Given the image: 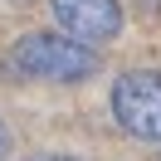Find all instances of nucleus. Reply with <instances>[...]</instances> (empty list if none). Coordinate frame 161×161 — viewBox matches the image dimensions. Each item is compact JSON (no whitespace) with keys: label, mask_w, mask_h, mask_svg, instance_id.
<instances>
[{"label":"nucleus","mask_w":161,"mask_h":161,"mask_svg":"<svg viewBox=\"0 0 161 161\" xmlns=\"http://www.w3.org/2000/svg\"><path fill=\"white\" fill-rule=\"evenodd\" d=\"M98 49L69 39V34H25L0 54V78H25V83H78L93 78Z\"/></svg>","instance_id":"f257e3e1"},{"label":"nucleus","mask_w":161,"mask_h":161,"mask_svg":"<svg viewBox=\"0 0 161 161\" xmlns=\"http://www.w3.org/2000/svg\"><path fill=\"white\" fill-rule=\"evenodd\" d=\"M112 117L127 137L161 142V73L156 69H132L112 83Z\"/></svg>","instance_id":"f03ea898"},{"label":"nucleus","mask_w":161,"mask_h":161,"mask_svg":"<svg viewBox=\"0 0 161 161\" xmlns=\"http://www.w3.org/2000/svg\"><path fill=\"white\" fill-rule=\"evenodd\" d=\"M49 10L59 34L88 44V49L112 44L122 34V0H49Z\"/></svg>","instance_id":"7ed1b4c3"},{"label":"nucleus","mask_w":161,"mask_h":161,"mask_svg":"<svg viewBox=\"0 0 161 161\" xmlns=\"http://www.w3.org/2000/svg\"><path fill=\"white\" fill-rule=\"evenodd\" d=\"M10 156V127H5V122H0V161Z\"/></svg>","instance_id":"20e7f679"},{"label":"nucleus","mask_w":161,"mask_h":161,"mask_svg":"<svg viewBox=\"0 0 161 161\" xmlns=\"http://www.w3.org/2000/svg\"><path fill=\"white\" fill-rule=\"evenodd\" d=\"M30 161H78V156H30Z\"/></svg>","instance_id":"39448f33"}]
</instances>
